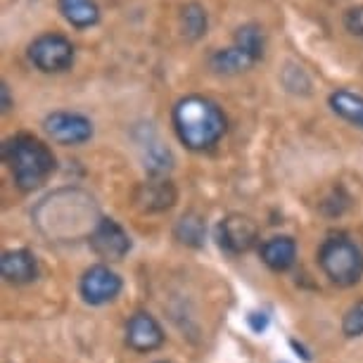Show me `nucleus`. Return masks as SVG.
<instances>
[{"label":"nucleus","instance_id":"18","mask_svg":"<svg viewBox=\"0 0 363 363\" xmlns=\"http://www.w3.org/2000/svg\"><path fill=\"white\" fill-rule=\"evenodd\" d=\"M178 24H181V33L188 40H200L207 36V31H209V12L202 3L190 0V3H186L181 8Z\"/></svg>","mask_w":363,"mask_h":363},{"label":"nucleus","instance_id":"9","mask_svg":"<svg viewBox=\"0 0 363 363\" xmlns=\"http://www.w3.org/2000/svg\"><path fill=\"white\" fill-rule=\"evenodd\" d=\"M218 245L228 252V255H242L250 252L257 242V223L250 216L230 214L218 223L216 230Z\"/></svg>","mask_w":363,"mask_h":363},{"label":"nucleus","instance_id":"16","mask_svg":"<svg viewBox=\"0 0 363 363\" xmlns=\"http://www.w3.org/2000/svg\"><path fill=\"white\" fill-rule=\"evenodd\" d=\"M135 200L145 211H162L169 209L171 204L176 202V190L171 186V181H164V178H155V181L143 183Z\"/></svg>","mask_w":363,"mask_h":363},{"label":"nucleus","instance_id":"2","mask_svg":"<svg viewBox=\"0 0 363 363\" xmlns=\"http://www.w3.org/2000/svg\"><path fill=\"white\" fill-rule=\"evenodd\" d=\"M171 124L181 145L190 152H207L228 131L223 109L204 95H186L178 100L171 109Z\"/></svg>","mask_w":363,"mask_h":363},{"label":"nucleus","instance_id":"22","mask_svg":"<svg viewBox=\"0 0 363 363\" xmlns=\"http://www.w3.org/2000/svg\"><path fill=\"white\" fill-rule=\"evenodd\" d=\"M0 95H3V112H10L12 107H15V102H12V95H10V86L3 81V88H0Z\"/></svg>","mask_w":363,"mask_h":363},{"label":"nucleus","instance_id":"4","mask_svg":"<svg viewBox=\"0 0 363 363\" xmlns=\"http://www.w3.org/2000/svg\"><path fill=\"white\" fill-rule=\"evenodd\" d=\"M318 264L340 287H352L363 278V250L349 235H330L318 250Z\"/></svg>","mask_w":363,"mask_h":363},{"label":"nucleus","instance_id":"1","mask_svg":"<svg viewBox=\"0 0 363 363\" xmlns=\"http://www.w3.org/2000/svg\"><path fill=\"white\" fill-rule=\"evenodd\" d=\"M33 221L45 235L74 242L79 238H91L102 218L91 195L79 188H62L38 204Z\"/></svg>","mask_w":363,"mask_h":363},{"label":"nucleus","instance_id":"8","mask_svg":"<svg viewBox=\"0 0 363 363\" xmlns=\"http://www.w3.org/2000/svg\"><path fill=\"white\" fill-rule=\"evenodd\" d=\"M93 252L105 262H119L131 252V238L114 218H102L93 235L88 238Z\"/></svg>","mask_w":363,"mask_h":363},{"label":"nucleus","instance_id":"13","mask_svg":"<svg viewBox=\"0 0 363 363\" xmlns=\"http://www.w3.org/2000/svg\"><path fill=\"white\" fill-rule=\"evenodd\" d=\"M257 65L255 57H250L245 50H240L238 45L228 48H216L209 55V69L218 74V77H238L242 72H250Z\"/></svg>","mask_w":363,"mask_h":363},{"label":"nucleus","instance_id":"5","mask_svg":"<svg viewBox=\"0 0 363 363\" xmlns=\"http://www.w3.org/2000/svg\"><path fill=\"white\" fill-rule=\"evenodd\" d=\"M26 60L40 74H65L74 67L77 45L60 31H43L26 45Z\"/></svg>","mask_w":363,"mask_h":363},{"label":"nucleus","instance_id":"10","mask_svg":"<svg viewBox=\"0 0 363 363\" xmlns=\"http://www.w3.org/2000/svg\"><path fill=\"white\" fill-rule=\"evenodd\" d=\"M126 345L133 352H155L164 345V330L157 318L147 311H138L126 323Z\"/></svg>","mask_w":363,"mask_h":363},{"label":"nucleus","instance_id":"11","mask_svg":"<svg viewBox=\"0 0 363 363\" xmlns=\"http://www.w3.org/2000/svg\"><path fill=\"white\" fill-rule=\"evenodd\" d=\"M0 273L12 285H26L33 283L38 276V262L36 255L29 250H8L0 259Z\"/></svg>","mask_w":363,"mask_h":363},{"label":"nucleus","instance_id":"14","mask_svg":"<svg viewBox=\"0 0 363 363\" xmlns=\"http://www.w3.org/2000/svg\"><path fill=\"white\" fill-rule=\"evenodd\" d=\"M262 262L271 271H287L297 259V242L290 235H276L262 245Z\"/></svg>","mask_w":363,"mask_h":363},{"label":"nucleus","instance_id":"15","mask_svg":"<svg viewBox=\"0 0 363 363\" xmlns=\"http://www.w3.org/2000/svg\"><path fill=\"white\" fill-rule=\"evenodd\" d=\"M328 105L342 121L352 124L354 128L363 131V95L354 93L349 88H337L328 95Z\"/></svg>","mask_w":363,"mask_h":363},{"label":"nucleus","instance_id":"12","mask_svg":"<svg viewBox=\"0 0 363 363\" xmlns=\"http://www.w3.org/2000/svg\"><path fill=\"white\" fill-rule=\"evenodd\" d=\"M57 10L65 22L77 31L93 29L102 17L98 0H57Z\"/></svg>","mask_w":363,"mask_h":363},{"label":"nucleus","instance_id":"23","mask_svg":"<svg viewBox=\"0 0 363 363\" xmlns=\"http://www.w3.org/2000/svg\"><path fill=\"white\" fill-rule=\"evenodd\" d=\"M157 363H169V361H157Z\"/></svg>","mask_w":363,"mask_h":363},{"label":"nucleus","instance_id":"7","mask_svg":"<svg viewBox=\"0 0 363 363\" xmlns=\"http://www.w3.org/2000/svg\"><path fill=\"white\" fill-rule=\"evenodd\" d=\"M121 287H124V283H121L119 273H114L105 264H95L81 276L79 292L86 304L102 306V304H109V301H114L119 297Z\"/></svg>","mask_w":363,"mask_h":363},{"label":"nucleus","instance_id":"6","mask_svg":"<svg viewBox=\"0 0 363 363\" xmlns=\"http://www.w3.org/2000/svg\"><path fill=\"white\" fill-rule=\"evenodd\" d=\"M43 131L48 133V138L55 140L57 145L74 147V145H84V143L91 140L95 128H93V121L88 119L86 114L57 109V112L45 114Z\"/></svg>","mask_w":363,"mask_h":363},{"label":"nucleus","instance_id":"21","mask_svg":"<svg viewBox=\"0 0 363 363\" xmlns=\"http://www.w3.org/2000/svg\"><path fill=\"white\" fill-rule=\"evenodd\" d=\"M342 24H345V29L352 33V36L363 38V5L349 8L345 12V17H342Z\"/></svg>","mask_w":363,"mask_h":363},{"label":"nucleus","instance_id":"3","mask_svg":"<svg viewBox=\"0 0 363 363\" xmlns=\"http://www.w3.org/2000/svg\"><path fill=\"white\" fill-rule=\"evenodd\" d=\"M3 160L8 164L12 181L22 193L40 188L57 169L52 150L31 133H17L3 143Z\"/></svg>","mask_w":363,"mask_h":363},{"label":"nucleus","instance_id":"19","mask_svg":"<svg viewBox=\"0 0 363 363\" xmlns=\"http://www.w3.org/2000/svg\"><path fill=\"white\" fill-rule=\"evenodd\" d=\"M204 233H207V225L197 214H186L176 223V238L183 245H190V247H200Z\"/></svg>","mask_w":363,"mask_h":363},{"label":"nucleus","instance_id":"17","mask_svg":"<svg viewBox=\"0 0 363 363\" xmlns=\"http://www.w3.org/2000/svg\"><path fill=\"white\" fill-rule=\"evenodd\" d=\"M233 45H238L240 50H245L250 57H255L257 62H262L264 55H266V45H269V38H266V31L262 24L245 22L238 26L235 33H233Z\"/></svg>","mask_w":363,"mask_h":363},{"label":"nucleus","instance_id":"20","mask_svg":"<svg viewBox=\"0 0 363 363\" xmlns=\"http://www.w3.org/2000/svg\"><path fill=\"white\" fill-rule=\"evenodd\" d=\"M342 333H345L347 337H361L363 335V301H356L352 309L345 313Z\"/></svg>","mask_w":363,"mask_h":363}]
</instances>
